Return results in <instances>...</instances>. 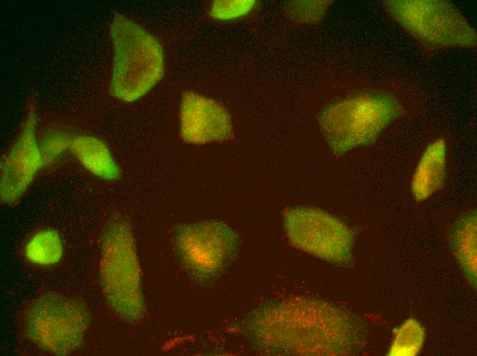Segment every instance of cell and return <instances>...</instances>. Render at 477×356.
<instances>
[{
    "instance_id": "6",
    "label": "cell",
    "mask_w": 477,
    "mask_h": 356,
    "mask_svg": "<svg viewBox=\"0 0 477 356\" xmlns=\"http://www.w3.org/2000/svg\"><path fill=\"white\" fill-rule=\"evenodd\" d=\"M89 322L86 306L75 298L46 293L37 298L25 316V333L52 354L63 355L80 344Z\"/></svg>"
},
{
    "instance_id": "5",
    "label": "cell",
    "mask_w": 477,
    "mask_h": 356,
    "mask_svg": "<svg viewBox=\"0 0 477 356\" xmlns=\"http://www.w3.org/2000/svg\"><path fill=\"white\" fill-rule=\"evenodd\" d=\"M172 239L181 265L202 284L213 281L234 262L241 245L238 233L217 220L178 225Z\"/></svg>"
},
{
    "instance_id": "12",
    "label": "cell",
    "mask_w": 477,
    "mask_h": 356,
    "mask_svg": "<svg viewBox=\"0 0 477 356\" xmlns=\"http://www.w3.org/2000/svg\"><path fill=\"white\" fill-rule=\"evenodd\" d=\"M476 212L462 214L453 224L449 236L450 251L468 282L476 288Z\"/></svg>"
},
{
    "instance_id": "16",
    "label": "cell",
    "mask_w": 477,
    "mask_h": 356,
    "mask_svg": "<svg viewBox=\"0 0 477 356\" xmlns=\"http://www.w3.org/2000/svg\"><path fill=\"white\" fill-rule=\"evenodd\" d=\"M72 136L62 132L47 135L39 144L44 166L52 164L65 151L69 150Z\"/></svg>"
},
{
    "instance_id": "4",
    "label": "cell",
    "mask_w": 477,
    "mask_h": 356,
    "mask_svg": "<svg viewBox=\"0 0 477 356\" xmlns=\"http://www.w3.org/2000/svg\"><path fill=\"white\" fill-rule=\"evenodd\" d=\"M391 18L427 51L476 45L473 27L450 3L443 1H386Z\"/></svg>"
},
{
    "instance_id": "8",
    "label": "cell",
    "mask_w": 477,
    "mask_h": 356,
    "mask_svg": "<svg viewBox=\"0 0 477 356\" xmlns=\"http://www.w3.org/2000/svg\"><path fill=\"white\" fill-rule=\"evenodd\" d=\"M35 127L36 116L32 108L20 137L1 162L0 196L3 203L17 201L44 166Z\"/></svg>"
},
{
    "instance_id": "7",
    "label": "cell",
    "mask_w": 477,
    "mask_h": 356,
    "mask_svg": "<svg viewBox=\"0 0 477 356\" xmlns=\"http://www.w3.org/2000/svg\"><path fill=\"white\" fill-rule=\"evenodd\" d=\"M283 222L286 236L295 248L332 263L351 260L353 237L337 218L317 208L294 207L285 211Z\"/></svg>"
},
{
    "instance_id": "11",
    "label": "cell",
    "mask_w": 477,
    "mask_h": 356,
    "mask_svg": "<svg viewBox=\"0 0 477 356\" xmlns=\"http://www.w3.org/2000/svg\"><path fill=\"white\" fill-rule=\"evenodd\" d=\"M69 150L83 167L95 176L107 181L120 178L121 170L107 145L93 136H72Z\"/></svg>"
},
{
    "instance_id": "14",
    "label": "cell",
    "mask_w": 477,
    "mask_h": 356,
    "mask_svg": "<svg viewBox=\"0 0 477 356\" xmlns=\"http://www.w3.org/2000/svg\"><path fill=\"white\" fill-rule=\"evenodd\" d=\"M425 330L414 318L406 319L397 329L389 351L391 356L417 355L424 342Z\"/></svg>"
},
{
    "instance_id": "2",
    "label": "cell",
    "mask_w": 477,
    "mask_h": 356,
    "mask_svg": "<svg viewBox=\"0 0 477 356\" xmlns=\"http://www.w3.org/2000/svg\"><path fill=\"white\" fill-rule=\"evenodd\" d=\"M110 31L114 51L111 92L132 102L162 77L163 50L155 36L122 15L114 16Z\"/></svg>"
},
{
    "instance_id": "13",
    "label": "cell",
    "mask_w": 477,
    "mask_h": 356,
    "mask_svg": "<svg viewBox=\"0 0 477 356\" xmlns=\"http://www.w3.org/2000/svg\"><path fill=\"white\" fill-rule=\"evenodd\" d=\"M24 254L32 263L39 266L57 264L63 255V245L58 232L45 229L36 233L27 242Z\"/></svg>"
},
{
    "instance_id": "17",
    "label": "cell",
    "mask_w": 477,
    "mask_h": 356,
    "mask_svg": "<svg viewBox=\"0 0 477 356\" xmlns=\"http://www.w3.org/2000/svg\"><path fill=\"white\" fill-rule=\"evenodd\" d=\"M328 5V1H321L292 2L288 8L289 13L297 21L315 23L322 18Z\"/></svg>"
},
{
    "instance_id": "15",
    "label": "cell",
    "mask_w": 477,
    "mask_h": 356,
    "mask_svg": "<svg viewBox=\"0 0 477 356\" xmlns=\"http://www.w3.org/2000/svg\"><path fill=\"white\" fill-rule=\"evenodd\" d=\"M256 3L254 0L215 1L210 14L217 20H233L247 15Z\"/></svg>"
},
{
    "instance_id": "3",
    "label": "cell",
    "mask_w": 477,
    "mask_h": 356,
    "mask_svg": "<svg viewBox=\"0 0 477 356\" xmlns=\"http://www.w3.org/2000/svg\"><path fill=\"white\" fill-rule=\"evenodd\" d=\"M100 273L104 294L124 319L136 321L145 307L140 272L131 227L123 219L112 220L103 238Z\"/></svg>"
},
{
    "instance_id": "10",
    "label": "cell",
    "mask_w": 477,
    "mask_h": 356,
    "mask_svg": "<svg viewBox=\"0 0 477 356\" xmlns=\"http://www.w3.org/2000/svg\"><path fill=\"white\" fill-rule=\"evenodd\" d=\"M446 142L439 138L430 143L414 171L411 192L417 202H421L441 189L446 175Z\"/></svg>"
},
{
    "instance_id": "9",
    "label": "cell",
    "mask_w": 477,
    "mask_h": 356,
    "mask_svg": "<svg viewBox=\"0 0 477 356\" xmlns=\"http://www.w3.org/2000/svg\"><path fill=\"white\" fill-rule=\"evenodd\" d=\"M230 116L217 101L191 92L182 95L180 107V136L191 144L224 141L230 138Z\"/></svg>"
},
{
    "instance_id": "1",
    "label": "cell",
    "mask_w": 477,
    "mask_h": 356,
    "mask_svg": "<svg viewBox=\"0 0 477 356\" xmlns=\"http://www.w3.org/2000/svg\"><path fill=\"white\" fill-rule=\"evenodd\" d=\"M404 86L380 81L369 92L326 107L319 117V125L332 152L341 156L356 147L374 143L402 115L404 109L398 91Z\"/></svg>"
}]
</instances>
